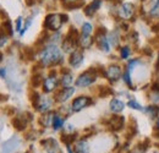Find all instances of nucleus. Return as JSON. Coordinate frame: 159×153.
Listing matches in <instances>:
<instances>
[{
  "instance_id": "f257e3e1",
  "label": "nucleus",
  "mask_w": 159,
  "mask_h": 153,
  "mask_svg": "<svg viewBox=\"0 0 159 153\" xmlns=\"http://www.w3.org/2000/svg\"><path fill=\"white\" fill-rule=\"evenodd\" d=\"M62 55L60 49L55 45V44H50L47 48H44L39 54V60L40 63L44 66H50L53 64H58L61 61Z\"/></svg>"
},
{
  "instance_id": "f03ea898",
  "label": "nucleus",
  "mask_w": 159,
  "mask_h": 153,
  "mask_svg": "<svg viewBox=\"0 0 159 153\" xmlns=\"http://www.w3.org/2000/svg\"><path fill=\"white\" fill-rule=\"evenodd\" d=\"M67 21L66 15H59V14H50L45 17L44 21V26L48 28V30H52V31H58L61 25L64 22Z\"/></svg>"
},
{
  "instance_id": "7ed1b4c3",
  "label": "nucleus",
  "mask_w": 159,
  "mask_h": 153,
  "mask_svg": "<svg viewBox=\"0 0 159 153\" xmlns=\"http://www.w3.org/2000/svg\"><path fill=\"white\" fill-rule=\"evenodd\" d=\"M96 74H92V72H83L81 74L77 80H76V86L79 87H87L89 85H92L94 81H96Z\"/></svg>"
},
{
  "instance_id": "20e7f679",
  "label": "nucleus",
  "mask_w": 159,
  "mask_h": 153,
  "mask_svg": "<svg viewBox=\"0 0 159 153\" xmlns=\"http://www.w3.org/2000/svg\"><path fill=\"white\" fill-rule=\"evenodd\" d=\"M143 9L151 16H159V0H143Z\"/></svg>"
},
{
  "instance_id": "39448f33",
  "label": "nucleus",
  "mask_w": 159,
  "mask_h": 153,
  "mask_svg": "<svg viewBox=\"0 0 159 153\" xmlns=\"http://www.w3.org/2000/svg\"><path fill=\"white\" fill-rule=\"evenodd\" d=\"M34 105L37 107V109L39 112H47L50 105H52V99L47 96H38L36 93V100H34Z\"/></svg>"
},
{
  "instance_id": "423d86ee",
  "label": "nucleus",
  "mask_w": 159,
  "mask_h": 153,
  "mask_svg": "<svg viewBox=\"0 0 159 153\" xmlns=\"http://www.w3.org/2000/svg\"><path fill=\"white\" fill-rule=\"evenodd\" d=\"M91 103H92V99L91 98H88V97H79V98H76L72 102L71 109H72V112H80L83 108H86L87 105H89Z\"/></svg>"
},
{
  "instance_id": "0eeeda50",
  "label": "nucleus",
  "mask_w": 159,
  "mask_h": 153,
  "mask_svg": "<svg viewBox=\"0 0 159 153\" xmlns=\"http://www.w3.org/2000/svg\"><path fill=\"white\" fill-rule=\"evenodd\" d=\"M119 15H120V17H122V19H125V20L131 19L132 15H134V5L130 4V2L122 4L119 10Z\"/></svg>"
},
{
  "instance_id": "6e6552de",
  "label": "nucleus",
  "mask_w": 159,
  "mask_h": 153,
  "mask_svg": "<svg viewBox=\"0 0 159 153\" xmlns=\"http://www.w3.org/2000/svg\"><path fill=\"white\" fill-rule=\"evenodd\" d=\"M120 76H121V69L118 65H110L107 69V77L110 81H116V80H119Z\"/></svg>"
},
{
  "instance_id": "1a4fd4ad",
  "label": "nucleus",
  "mask_w": 159,
  "mask_h": 153,
  "mask_svg": "<svg viewBox=\"0 0 159 153\" xmlns=\"http://www.w3.org/2000/svg\"><path fill=\"white\" fill-rule=\"evenodd\" d=\"M19 146V138L17 137H14L11 138L10 141H7L6 143H4L2 146V152L4 153H12Z\"/></svg>"
},
{
  "instance_id": "9d476101",
  "label": "nucleus",
  "mask_w": 159,
  "mask_h": 153,
  "mask_svg": "<svg viewBox=\"0 0 159 153\" xmlns=\"http://www.w3.org/2000/svg\"><path fill=\"white\" fill-rule=\"evenodd\" d=\"M57 86H58V80L55 76H49L48 78H45L43 83V88L45 92H52L53 90H55Z\"/></svg>"
},
{
  "instance_id": "9b49d317",
  "label": "nucleus",
  "mask_w": 159,
  "mask_h": 153,
  "mask_svg": "<svg viewBox=\"0 0 159 153\" xmlns=\"http://www.w3.org/2000/svg\"><path fill=\"white\" fill-rule=\"evenodd\" d=\"M76 43H77L76 39L72 38L71 36H69L67 38L62 42V48H64V50L66 53H74L75 47H76Z\"/></svg>"
},
{
  "instance_id": "f8f14e48",
  "label": "nucleus",
  "mask_w": 159,
  "mask_h": 153,
  "mask_svg": "<svg viewBox=\"0 0 159 153\" xmlns=\"http://www.w3.org/2000/svg\"><path fill=\"white\" fill-rule=\"evenodd\" d=\"M43 145H44V147H45V150H47L48 153H57L59 151L58 143H57V141L53 140V138H49V140L43 141Z\"/></svg>"
},
{
  "instance_id": "ddd939ff",
  "label": "nucleus",
  "mask_w": 159,
  "mask_h": 153,
  "mask_svg": "<svg viewBox=\"0 0 159 153\" xmlns=\"http://www.w3.org/2000/svg\"><path fill=\"white\" fill-rule=\"evenodd\" d=\"M74 92H75V90L72 88V87H67V88H64L61 92H59V95L57 97V99L59 100V102H66L70 97L74 95Z\"/></svg>"
},
{
  "instance_id": "4468645a",
  "label": "nucleus",
  "mask_w": 159,
  "mask_h": 153,
  "mask_svg": "<svg viewBox=\"0 0 159 153\" xmlns=\"http://www.w3.org/2000/svg\"><path fill=\"white\" fill-rule=\"evenodd\" d=\"M99 6H100V0H93V1L84 9L86 15H87V16H92V15L99 9Z\"/></svg>"
},
{
  "instance_id": "2eb2a0df",
  "label": "nucleus",
  "mask_w": 159,
  "mask_h": 153,
  "mask_svg": "<svg viewBox=\"0 0 159 153\" xmlns=\"http://www.w3.org/2000/svg\"><path fill=\"white\" fill-rule=\"evenodd\" d=\"M82 60H83V54L81 52H74L71 54L69 61H70V65L71 66H79L80 64L82 63Z\"/></svg>"
},
{
  "instance_id": "dca6fc26",
  "label": "nucleus",
  "mask_w": 159,
  "mask_h": 153,
  "mask_svg": "<svg viewBox=\"0 0 159 153\" xmlns=\"http://www.w3.org/2000/svg\"><path fill=\"white\" fill-rule=\"evenodd\" d=\"M92 42H93V39L89 35H83L82 33L79 38V43L82 48H89L92 45Z\"/></svg>"
},
{
  "instance_id": "f3484780",
  "label": "nucleus",
  "mask_w": 159,
  "mask_h": 153,
  "mask_svg": "<svg viewBox=\"0 0 159 153\" xmlns=\"http://www.w3.org/2000/svg\"><path fill=\"white\" fill-rule=\"evenodd\" d=\"M88 151H89V147H88L87 141H84V140H81L75 145V152L76 153H88Z\"/></svg>"
},
{
  "instance_id": "a211bd4d",
  "label": "nucleus",
  "mask_w": 159,
  "mask_h": 153,
  "mask_svg": "<svg viewBox=\"0 0 159 153\" xmlns=\"http://www.w3.org/2000/svg\"><path fill=\"white\" fill-rule=\"evenodd\" d=\"M124 107H125V104H124L120 99H113V100L110 102V109H111V112H114V113H120V112L124 109Z\"/></svg>"
},
{
  "instance_id": "6ab92c4d",
  "label": "nucleus",
  "mask_w": 159,
  "mask_h": 153,
  "mask_svg": "<svg viewBox=\"0 0 159 153\" xmlns=\"http://www.w3.org/2000/svg\"><path fill=\"white\" fill-rule=\"evenodd\" d=\"M97 42H98V45L102 50L104 52H109V43L107 40V37L104 35H98L97 36Z\"/></svg>"
},
{
  "instance_id": "aec40b11",
  "label": "nucleus",
  "mask_w": 159,
  "mask_h": 153,
  "mask_svg": "<svg viewBox=\"0 0 159 153\" xmlns=\"http://www.w3.org/2000/svg\"><path fill=\"white\" fill-rule=\"evenodd\" d=\"M72 81H74L72 75L67 72V74H64V75H62V78H61V85L64 86V88H67V87H70V86L72 85Z\"/></svg>"
},
{
  "instance_id": "412c9836",
  "label": "nucleus",
  "mask_w": 159,
  "mask_h": 153,
  "mask_svg": "<svg viewBox=\"0 0 159 153\" xmlns=\"http://www.w3.org/2000/svg\"><path fill=\"white\" fill-rule=\"evenodd\" d=\"M54 116H55V114H53V113H48V114L43 115V118H42V123H43V125H45V126L53 125Z\"/></svg>"
},
{
  "instance_id": "4be33fe9",
  "label": "nucleus",
  "mask_w": 159,
  "mask_h": 153,
  "mask_svg": "<svg viewBox=\"0 0 159 153\" xmlns=\"http://www.w3.org/2000/svg\"><path fill=\"white\" fill-rule=\"evenodd\" d=\"M62 125H64V119H61L59 115L55 114L54 120H53V128H54L55 130H59Z\"/></svg>"
},
{
  "instance_id": "5701e85b",
  "label": "nucleus",
  "mask_w": 159,
  "mask_h": 153,
  "mask_svg": "<svg viewBox=\"0 0 159 153\" xmlns=\"http://www.w3.org/2000/svg\"><path fill=\"white\" fill-rule=\"evenodd\" d=\"M1 30H2V33H4V35H9V36H11V35H12V27H11V22H10V21L5 22V23L2 25V27H1Z\"/></svg>"
},
{
  "instance_id": "b1692460",
  "label": "nucleus",
  "mask_w": 159,
  "mask_h": 153,
  "mask_svg": "<svg viewBox=\"0 0 159 153\" xmlns=\"http://www.w3.org/2000/svg\"><path fill=\"white\" fill-rule=\"evenodd\" d=\"M92 25L91 23H88V22H86V23H83L82 25V33L83 35H91L92 33Z\"/></svg>"
},
{
  "instance_id": "393cba45",
  "label": "nucleus",
  "mask_w": 159,
  "mask_h": 153,
  "mask_svg": "<svg viewBox=\"0 0 159 153\" xmlns=\"http://www.w3.org/2000/svg\"><path fill=\"white\" fill-rule=\"evenodd\" d=\"M75 135H65V136H62V141L69 146V143H71L74 140H75Z\"/></svg>"
},
{
  "instance_id": "a878e982",
  "label": "nucleus",
  "mask_w": 159,
  "mask_h": 153,
  "mask_svg": "<svg viewBox=\"0 0 159 153\" xmlns=\"http://www.w3.org/2000/svg\"><path fill=\"white\" fill-rule=\"evenodd\" d=\"M129 55H130V49H129V47L121 48V58H122V59H126Z\"/></svg>"
},
{
  "instance_id": "bb28decb",
  "label": "nucleus",
  "mask_w": 159,
  "mask_h": 153,
  "mask_svg": "<svg viewBox=\"0 0 159 153\" xmlns=\"http://www.w3.org/2000/svg\"><path fill=\"white\" fill-rule=\"evenodd\" d=\"M129 107H130V108H134V109H137V110H141V109H142V107L139 105L136 100H130V102H129Z\"/></svg>"
},
{
  "instance_id": "cd10ccee",
  "label": "nucleus",
  "mask_w": 159,
  "mask_h": 153,
  "mask_svg": "<svg viewBox=\"0 0 159 153\" xmlns=\"http://www.w3.org/2000/svg\"><path fill=\"white\" fill-rule=\"evenodd\" d=\"M122 77H124V81H125L129 86H131V78H130V71H129V70L122 75Z\"/></svg>"
},
{
  "instance_id": "c85d7f7f",
  "label": "nucleus",
  "mask_w": 159,
  "mask_h": 153,
  "mask_svg": "<svg viewBox=\"0 0 159 153\" xmlns=\"http://www.w3.org/2000/svg\"><path fill=\"white\" fill-rule=\"evenodd\" d=\"M6 42H7V37H6V35L0 33V47H2L4 44H6Z\"/></svg>"
},
{
  "instance_id": "c756f323",
  "label": "nucleus",
  "mask_w": 159,
  "mask_h": 153,
  "mask_svg": "<svg viewBox=\"0 0 159 153\" xmlns=\"http://www.w3.org/2000/svg\"><path fill=\"white\" fill-rule=\"evenodd\" d=\"M139 60H131V61L129 63V71H131V70L136 66V64H139Z\"/></svg>"
},
{
  "instance_id": "7c9ffc66",
  "label": "nucleus",
  "mask_w": 159,
  "mask_h": 153,
  "mask_svg": "<svg viewBox=\"0 0 159 153\" xmlns=\"http://www.w3.org/2000/svg\"><path fill=\"white\" fill-rule=\"evenodd\" d=\"M110 42H111V44H116L118 43V36H116V33H111V37H110Z\"/></svg>"
},
{
  "instance_id": "2f4dec72",
  "label": "nucleus",
  "mask_w": 159,
  "mask_h": 153,
  "mask_svg": "<svg viewBox=\"0 0 159 153\" xmlns=\"http://www.w3.org/2000/svg\"><path fill=\"white\" fill-rule=\"evenodd\" d=\"M16 30L17 31L21 30V19H17V21H16Z\"/></svg>"
},
{
  "instance_id": "473e14b6",
  "label": "nucleus",
  "mask_w": 159,
  "mask_h": 153,
  "mask_svg": "<svg viewBox=\"0 0 159 153\" xmlns=\"http://www.w3.org/2000/svg\"><path fill=\"white\" fill-rule=\"evenodd\" d=\"M0 76L5 77V70L4 69H0Z\"/></svg>"
},
{
  "instance_id": "72a5a7b5",
  "label": "nucleus",
  "mask_w": 159,
  "mask_h": 153,
  "mask_svg": "<svg viewBox=\"0 0 159 153\" xmlns=\"http://www.w3.org/2000/svg\"><path fill=\"white\" fill-rule=\"evenodd\" d=\"M67 152H69V153H74V152H72V151H71V148H70L69 146H67Z\"/></svg>"
},
{
  "instance_id": "f704fd0d",
  "label": "nucleus",
  "mask_w": 159,
  "mask_h": 153,
  "mask_svg": "<svg viewBox=\"0 0 159 153\" xmlns=\"http://www.w3.org/2000/svg\"><path fill=\"white\" fill-rule=\"evenodd\" d=\"M157 128L159 129V119H158V121H157Z\"/></svg>"
},
{
  "instance_id": "c9c22d12",
  "label": "nucleus",
  "mask_w": 159,
  "mask_h": 153,
  "mask_svg": "<svg viewBox=\"0 0 159 153\" xmlns=\"http://www.w3.org/2000/svg\"><path fill=\"white\" fill-rule=\"evenodd\" d=\"M69 1H76V0H69Z\"/></svg>"
}]
</instances>
